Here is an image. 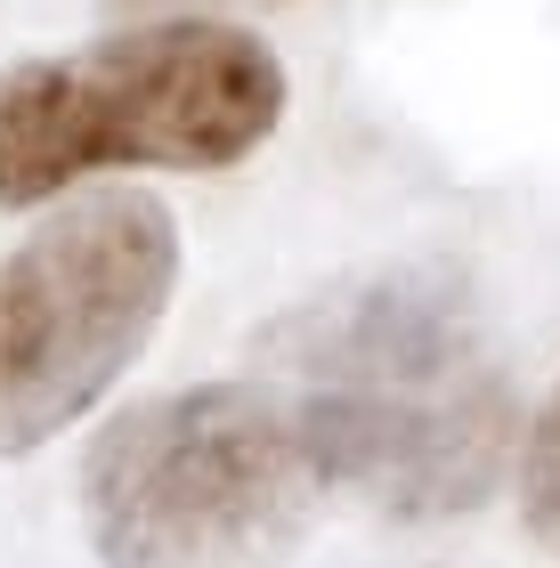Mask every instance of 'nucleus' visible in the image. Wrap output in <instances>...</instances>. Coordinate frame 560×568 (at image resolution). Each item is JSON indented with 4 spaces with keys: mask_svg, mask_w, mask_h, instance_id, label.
<instances>
[{
    "mask_svg": "<svg viewBox=\"0 0 560 568\" xmlns=\"http://www.w3.org/2000/svg\"><path fill=\"white\" fill-rule=\"evenodd\" d=\"M261 374L285 390L325 487L390 520L479 511L520 447L503 349L447 268H366L309 293L261 333Z\"/></svg>",
    "mask_w": 560,
    "mask_h": 568,
    "instance_id": "f257e3e1",
    "label": "nucleus"
},
{
    "mask_svg": "<svg viewBox=\"0 0 560 568\" xmlns=\"http://www.w3.org/2000/svg\"><path fill=\"white\" fill-rule=\"evenodd\" d=\"M285 98V58L220 17L0 65V203L65 195L90 171H227L276 139Z\"/></svg>",
    "mask_w": 560,
    "mask_h": 568,
    "instance_id": "f03ea898",
    "label": "nucleus"
},
{
    "mask_svg": "<svg viewBox=\"0 0 560 568\" xmlns=\"http://www.w3.org/2000/svg\"><path fill=\"white\" fill-rule=\"evenodd\" d=\"M325 496L268 374L122 406L82 463V528L106 568H285Z\"/></svg>",
    "mask_w": 560,
    "mask_h": 568,
    "instance_id": "7ed1b4c3",
    "label": "nucleus"
},
{
    "mask_svg": "<svg viewBox=\"0 0 560 568\" xmlns=\"http://www.w3.org/2000/svg\"><path fill=\"white\" fill-rule=\"evenodd\" d=\"M180 284V220L146 187H106L41 220L0 261V455L73 430L155 342Z\"/></svg>",
    "mask_w": 560,
    "mask_h": 568,
    "instance_id": "20e7f679",
    "label": "nucleus"
},
{
    "mask_svg": "<svg viewBox=\"0 0 560 568\" xmlns=\"http://www.w3.org/2000/svg\"><path fill=\"white\" fill-rule=\"evenodd\" d=\"M520 511H528L537 552L560 568V382L544 390L537 423H528V438H520Z\"/></svg>",
    "mask_w": 560,
    "mask_h": 568,
    "instance_id": "39448f33",
    "label": "nucleus"
}]
</instances>
